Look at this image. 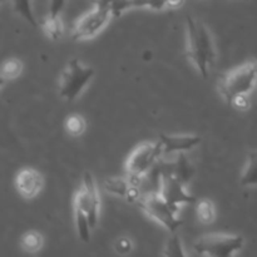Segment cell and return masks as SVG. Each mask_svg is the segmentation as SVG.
<instances>
[{
  "mask_svg": "<svg viewBox=\"0 0 257 257\" xmlns=\"http://www.w3.org/2000/svg\"><path fill=\"white\" fill-rule=\"evenodd\" d=\"M112 13L108 8L93 5L90 10L82 15L72 27L70 37L75 42L93 39L97 37L112 19Z\"/></svg>",
  "mask_w": 257,
  "mask_h": 257,
  "instance_id": "obj_8",
  "label": "cell"
},
{
  "mask_svg": "<svg viewBox=\"0 0 257 257\" xmlns=\"http://www.w3.org/2000/svg\"><path fill=\"white\" fill-rule=\"evenodd\" d=\"M141 210L150 218L170 231L171 233H176V231L182 225V220L178 217V211L173 210L162 197L156 192L147 193L141 196L138 201Z\"/></svg>",
  "mask_w": 257,
  "mask_h": 257,
  "instance_id": "obj_7",
  "label": "cell"
},
{
  "mask_svg": "<svg viewBox=\"0 0 257 257\" xmlns=\"http://www.w3.org/2000/svg\"><path fill=\"white\" fill-rule=\"evenodd\" d=\"M166 171L168 173H171L173 177L177 178L178 181H181L183 185H187V182L191 180V177L193 176V172H195L190 161L186 158L185 153L178 155L177 161L175 163H172V165H170V168Z\"/></svg>",
  "mask_w": 257,
  "mask_h": 257,
  "instance_id": "obj_13",
  "label": "cell"
},
{
  "mask_svg": "<svg viewBox=\"0 0 257 257\" xmlns=\"http://www.w3.org/2000/svg\"><path fill=\"white\" fill-rule=\"evenodd\" d=\"M115 251H117L119 255H128V253L132 251V241L127 237H120L119 240L115 242Z\"/></svg>",
  "mask_w": 257,
  "mask_h": 257,
  "instance_id": "obj_23",
  "label": "cell"
},
{
  "mask_svg": "<svg viewBox=\"0 0 257 257\" xmlns=\"http://www.w3.org/2000/svg\"><path fill=\"white\" fill-rule=\"evenodd\" d=\"M12 3L14 12L18 15H20L25 22L29 23L33 27H38L39 25V22H38L37 17H35L32 0H12Z\"/></svg>",
  "mask_w": 257,
  "mask_h": 257,
  "instance_id": "obj_16",
  "label": "cell"
},
{
  "mask_svg": "<svg viewBox=\"0 0 257 257\" xmlns=\"http://www.w3.org/2000/svg\"><path fill=\"white\" fill-rule=\"evenodd\" d=\"M94 69L78 59H72L59 78V95L67 102L77 99L94 77Z\"/></svg>",
  "mask_w": 257,
  "mask_h": 257,
  "instance_id": "obj_5",
  "label": "cell"
},
{
  "mask_svg": "<svg viewBox=\"0 0 257 257\" xmlns=\"http://www.w3.org/2000/svg\"><path fill=\"white\" fill-rule=\"evenodd\" d=\"M185 0H166V8H171V9H177V8L182 7Z\"/></svg>",
  "mask_w": 257,
  "mask_h": 257,
  "instance_id": "obj_25",
  "label": "cell"
},
{
  "mask_svg": "<svg viewBox=\"0 0 257 257\" xmlns=\"http://www.w3.org/2000/svg\"><path fill=\"white\" fill-rule=\"evenodd\" d=\"M163 256L165 257H188L183 247L182 240L177 233H172L167 238L163 247Z\"/></svg>",
  "mask_w": 257,
  "mask_h": 257,
  "instance_id": "obj_17",
  "label": "cell"
},
{
  "mask_svg": "<svg viewBox=\"0 0 257 257\" xmlns=\"http://www.w3.org/2000/svg\"><path fill=\"white\" fill-rule=\"evenodd\" d=\"M65 4H67V0H49L48 15L49 17H60Z\"/></svg>",
  "mask_w": 257,
  "mask_h": 257,
  "instance_id": "obj_22",
  "label": "cell"
},
{
  "mask_svg": "<svg viewBox=\"0 0 257 257\" xmlns=\"http://www.w3.org/2000/svg\"><path fill=\"white\" fill-rule=\"evenodd\" d=\"M74 222L83 242H89L90 233L99 221L100 198L97 182L90 172H84L80 187L74 196Z\"/></svg>",
  "mask_w": 257,
  "mask_h": 257,
  "instance_id": "obj_2",
  "label": "cell"
},
{
  "mask_svg": "<svg viewBox=\"0 0 257 257\" xmlns=\"http://www.w3.org/2000/svg\"><path fill=\"white\" fill-rule=\"evenodd\" d=\"M186 52L196 70L203 78L210 77L217 60V50L211 30L197 18L186 19Z\"/></svg>",
  "mask_w": 257,
  "mask_h": 257,
  "instance_id": "obj_1",
  "label": "cell"
},
{
  "mask_svg": "<svg viewBox=\"0 0 257 257\" xmlns=\"http://www.w3.org/2000/svg\"><path fill=\"white\" fill-rule=\"evenodd\" d=\"M257 84V60H248L237 65L221 77L218 90L223 99L231 104L238 97H248Z\"/></svg>",
  "mask_w": 257,
  "mask_h": 257,
  "instance_id": "obj_3",
  "label": "cell"
},
{
  "mask_svg": "<svg viewBox=\"0 0 257 257\" xmlns=\"http://www.w3.org/2000/svg\"><path fill=\"white\" fill-rule=\"evenodd\" d=\"M43 176L34 168H23L15 177V187L25 200H32L43 188Z\"/></svg>",
  "mask_w": 257,
  "mask_h": 257,
  "instance_id": "obj_11",
  "label": "cell"
},
{
  "mask_svg": "<svg viewBox=\"0 0 257 257\" xmlns=\"http://www.w3.org/2000/svg\"><path fill=\"white\" fill-rule=\"evenodd\" d=\"M231 105L235 107L236 109L246 110L250 107V100H248V97H238L231 102Z\"/></svg>",
  "mask_w": 257,
  "mask_h": 257,
  "instance_id": "obj_24",
  "label": "cell"
},
{
  "mask_svg": "<svg viewBox=\"0 0 257 257\" xmlns=\"http://www.w3.org/2000/svg\"><path fill=\"white\" fill-rule=\"evenodd\" d=\"M40 27H42L44 34L52 40H59L62 38L63 33H64V27H63L60 17H49V15H47L44 20L40 23Z\"/></svg>",
  "mask_w": 257,
  "mask_h": 257,
  "instance_id": "obj_15",
  "label": "cell"
},
{
  "mask_svg": "<svg viewBox=\"0 0 257 257\" xmlns=\"http://www.w3.org/2000/svg\"><path fill=\"white\" fill-rule=\"evenodd\" d=\"M4 83H5V80L3 79L2 77H0V90H2V88H3V85H4Z\"/></svg>",
  "mask_w": 257,
  "mask_h": 257,
  "instance_id": "obj_26",
  "label": "cell"
},
{
  "mask_svg": "<svg viewBox=\"0 0 257 257\" xmlns=\"http://www.w3.org/2000/svg\"><path fill=\"white\" fill-rule=\"evenodd\" d=\"M20 243H22V247L25 252L35 253L43 247L44 238L37 231H28L23 235Z\"/></svg>",
  "mask_w": 257,
  "mask_h": 257,
  "instance_id": "obj_18",
  "label": "cell"
},
{
  "mask_svg": "<svg viewBox=\"0 0 257 257\" xmlns=\"http://www.w3.org/2000/svg\"><path fill=\"white\" fill-rule=\"evenodd\" d=\"M162 157L160 143L157 142H143L135 147L131 155L125 161V172L127 177L138 183L148 176Z\"/></svg>",
  "mask_w": 257,
  "mask_h": 257,
  "instance_id": "obj_6",
  "label": "cell"
},
{
  "mask_svg": "<svg viewBox=\"0 0 257 257\" xmlns=\"http://www.w3.org/2000/svg\"><path fill=\"white\" fill-rule=\"evenodd\" d=\"M158 190L157 193L176 211H180L183 205L196 202V198L188 193L186 185L173 177L166 170H160L158 172Z\"/></svg>",
  "mask_w": 257,
  "mask_h": 257,
  "instance_id": "obj_9",
  "label": "cell"
},
{
  "mask_svg": "<svg viewBox=\"0 0 257 257\" xmlns=\"http://www.w3.org/2000/svg\"><path fill=\"white\" fill-rule=\"evenodd\" d=\"M65 130L73 137H79L85 131V120L82 115H69L65 120Z\"/></svg>",
  "mask_w": 257,
  "mask_h": 257,
  "instance_id": "obj_21",
  "label": "cell"
},
{
  "mask_svg": "<svg viewBox=\"0 0 257 257\" xmlns=\"http://www.w3.org/2000/svg\"><path fill=\"white\" fill-rule=\"evenodd\" d=\"M197 217L203 225H210L216 218V208L215 205L210 200H200L197 202V208H196Z\"/></svg>",
  "mask_w": 257,
  "mask_h": 257,
  "instance_id": "obj_19",
  "label": "cell"
},
{
  "mask_svg": "<svg viewBox=\"0 0 257 257\" xmlns=\"http://www.w3.org/2000/svg\"><path fill=\"white\" fill-rule=\"evenodd\" d=\"M23 70V64L19 59H8L3 63L2 68H0V77L4 80H12L15 79L20 75Z\"/></svg>",
  "mask_w": 257,
  "mask_h": 257,
  "instance_id": "obj_20",
  "label": "cell"
},
{
  "mask_svg": "<svg viewBox=\"0 0 257 257\" xmlns=\"http://www.w3.org/2000/svg\"><path fill=\"white\" fill-rule=\"evenodd\" d=\"M158 143L162 156L181 155L200 146L201 137L196 135H161Z\"/></svg>",
  "mask_w": 257,
  "mask_h": 257,
  "instance_id": "obj_10",
  "label": "cell"
},
{
  "mask_svg": "<svg viewBox=\"0 0 257 257\" xmlns=\"http://www.w3.org/2000/svg\"><path fill=\"white\" fill-rule=\"evenodd\" d=\"M241 185L245 187L257 186V151L248 153L240 177Z\"/></svg>",
  "mask_w": 257,
  "mask_h": 257,
  "instance_id": "obj_14",
  "label": "cell"
},
{
  "mask_svg": "<svg viewBox=\"0 0 257 257\" xmlns=\"http://www.w3.org/2000/svg\"><path fill=\"white\" fill-rule=\"evenodd\" d=\"M5 3V0H0V5H3Z\"/></svg>",
  "mask_w": 257,
  "mask_h": 257,
  "instance_id": "obj_27",
  "label": "cell"
},
{
  "mask_svg": "<svg viewBox=\"0 0 257 257\" xmlns=\"http://www.w3.org/2000/svg\"><path fill=\"white\" fill-rule=\"evenodd\" d=\"M104 188L108 193L125 200L127 202H138L141 198L138 183L130 177H109L104 181Z\"/></svg>",
  "mask_w": 257,
  "mask_h": 257,
  "instance_id": "obj_12",
  "label": "cell"
},
{
  "mask_svg": "<svg viewBox=\"0 0 257 257\" xmlns=\"http://www.w3.org/2000/svg\"><path fill=\"white\" fill-rule=\"evenodd\" d=\"M245 246V238L235 233H208L193 243V250L203 257H235Z\"/></svg>",
  "mask_w": 257,
  "mask_h": 257,
  "instance_id": "obj_4",
  "label": "cell"
}]
</instances>
